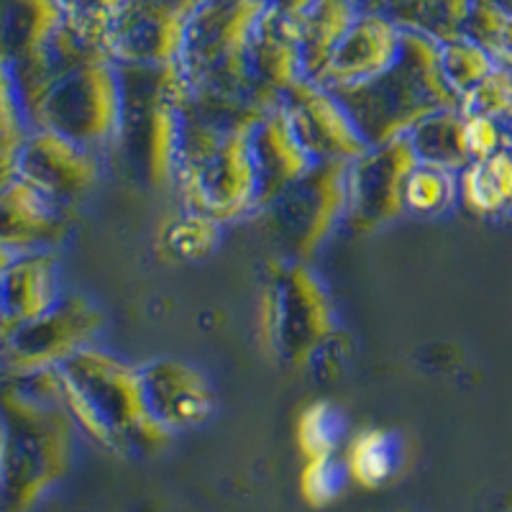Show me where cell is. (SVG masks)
<instances>
[{
    "label": "cell",
    "mask_w": 512,
    "mask_h": 512,
    "mask_svg": "<svg viewBox=\"0 0 512 512\" xmlns=\"http://www.w3.org/2000/svg\"><path fill=\"white\" fill-rule=\"evenodd\" d=\"M100 175L103 157L49 128H31L16 167V177L70 213L88 200Z\"/></svg>",
    "instance_id": "12"
},
{
    "label": "cell",
    "mask_w": 512,
    "mask_h": 512,
    "mask_svg": "<svg viewBox=\"0 0 512 512\" xmlns=\"http://www.w3.org/2000/svg\"><path fill=\"white\" fill-rule=\"evenodd\" d=\"M402 29L387 13L361 8L351 29L318 77L323 88H346L382 75L400 54Z\"/></svg>",
    "instance_id": "17"
},
{
    "label": "cell",
    "mask_w": 512,
    "mask_h": 512,
    "mask_svg": "<svg viewBox=\"0 0 512 512\" xmlns=\"http://www.w3.org/2000/svg\"><path fill=\"white\" fill-rule=\"evenodd\" d=\"M474 0H387L379 11L400 29L431 36L438 44L464 36L466 18Z\"/></svg>",
    "instance_id": "25"
},
{
    "label": "cell",
    "mask_w": 512,
    "mask_h": 512,
    "mask_svg": "<svg viewBox=\"0 0 512 512\" xmlns=\"http://www.w3.org/2000/svg\"><path fill=\"white\" fill-rule=\"evenodd\" d=\"M264 8L267 0H208L190 18L180 57L190 90L256 93L249 80V49Z\"/></svg>",
    "instance_id": "7"
},
{
    "label": "cell",
    "mask_w": 512,
    "mask_h": 512,
    "mask_svg": "<svg viewBox=\"0 0 512 512\" xmlns=\"http://www.w3.org/2000/svg\"><path fill=\"white\" fill-rule=\"evenodd\" d=\"M305 77L303 54H300V26L264 8L256 21L249 49V80L256 93L282 103V95Z\"/></svg>",
    "instance_id": "20"
},
{
    "label": "cell",
    "mask_w": 512,
    "mask_h": 512,
    "mask_svg": "<svg viewBox=\"0 0 512 512\" xmlns=\"http://www.w3.org/2000/svg\"><path fill=\"white\" fill-rule=\"evenodd\" d=\"M67 24L57 0H0V62L18 67Z\"/></svg>",
    "instance_id": "21"
},
{
    "label": "cell",
    "mask_w": 512,
    "mask_h": 512,
    "mask_svg": "<svg viewBox=\"0 0 512 512\" xmlns=\"http://www.w3.org/2000/svg\"><path fill=\"white\" fill-rule=\"evenodd\" d=\"M459 205L477 218H512V149L461 169Z\"/></svg>",
    "instance_id": "22"
},
{
    "label": "cell",
    "mask_w": 512,
    "mask_h": 512,
    "mask_svg": "<svg viewBox=\"0 0 512 512\" xmlns=\"http://www.w3.org/2000/svg\"><path fill=\"white\" fill-rule=\"evenodd\" d=\"M464 116V113H461ZM464 131H466V149H469V159H487L502 149V131L500 121L484 116H464Z\"/></svg>",
    "instance_id": "36"
},
{
    "label": "cell",
    "mask_w": 512,
    "mask_h": 512,
    "mask_svg": "<svg viewBox=\"0 0 512 512\" xmlns=\"http://www.w3.org/2000/svg\"><path fill=\"white\" fill-rule=\"evenodd\" d=\"M282 108L313 162H354L369 149L344 103L308 77L282 95Z\"/></svg>",
    "instance_id": "13"
},
{
    "label": "cell",
    "mask_w": 512,
    "mask_h": 512,
    "mask_svg": "<svg viewBox=\"0 0 512 512\" xmlns=\"http://www.w3.org/2000/svg\"><path fill=\"white\" fill-rule=\"evenodd\" d=\"M251 152H254L256 177H259V208L256 216L269 203L290 190L300 177L313 167V157L297 139L290 116L282 103L256 123L251 131Z\"/></svg>",
    "instance_id": "18"
},
{
    "label": "cell",
    "mask_w": 512,
    "mask_h": 512,
    "mask_svg": "<svg viewBox=\"0 0 512 512\" xmlns=\"http://www.w3.org/2000/svg\"><path fill=\"white\" fill-rule=\"evenodd\" d=\"M121 77V134L113 157L139 185L175 187L190 85L180 62L116 64Z\"/></svg>",
    "instance_id": "3"
},
{
    "label": "cell",
    "mask_w": 512,
    "mask_h": 512,
    "mask_svg": "<svg viewBox=\"0 0 512 512\" xmlns=\"http://www.w3.org/2000/svg\"><path fill=\"white\" fill-rule=\"evenodd\" d=\"M384 3H387V0H369L367 8H369V11H379V8H382Z\"/></svg>",
    "instance_id": "41"
},
{
    "label": "cell",
    "mask_w": 512,
    "mask_h": 512,
    "mask_svg": "<svg viewBox=\"0 0 512 512\" xmlns=\"http://www.w3.org/2000/svg\"><path fill=\"white\" fill-rule=\"evenodd\" d=\"M459 203V175L448 169L418 164L405 185V208L420 218L443 216Z\"/></svg>",
    "instance_id": "29"
},
{
    "label": "cell",
    "mask_w": 512,
    "mask_h": 512,
    "mask_svg": "<svg viewBox=\"0 0 512 512\" xmlns=\"http://www.w3.org/2000/svg\"><path fill=\"white\" fill-rule=\"evenodd\" d=\"M354 3H356V6H359V8H367L369 0H354Z\"/></svg>",
    "instance_id": "42"
},
{
    "label": "cell",
    "mask_w": 512,
    "mask_h": 512,
    "mask_svg": "<svg viewBox=\"0 0 512 512\" xmlns=\"http://www.w3.org/2000/svg\"><path fill=\"white\" fill-rule=\"evenodd\" d=\"M190 18L164 8L126 0L105 36V52L116 64L180 62Z\"/></svg>",
    "instance_id": "15"
},
{
    "label": "cell",
    "mask_w": 512,
    "mask_h": 512,
    "mask_svg": "<svg viewBox=\"0 0 512 512\" xmlns=\"http://www.w3.org/2000/svg\"><path fill=\"white\" fill-rule=\"evenodd\" d=\"M29 134L31 121L18 93L16 77L6 62H0V187L16 177L18 157Z\"/></svg>",
    "instance_id": "28"
},
{
    "label": "cell",
    "mask_w": 512,
    "mask_h": 512,
    "mask_svg": "<svg viewBox=\"0 0 512 512\" xmlns=\"http://www.w3.org/2000/svg\"><path fill=\"white\" fill-rule=\"evenodd\" d=\"M175 190L182 208L198 210L218 223L256 216L259 177L251 131L213 126L185 108Z\"/></svg>",
    "instance_id": "5"
},
{
    "label": "cell",
    "mask_w": 512,
    "mask_h": 512,
    "mask_svg": "<svg viewBox=\"0 0 512 512\" xmlns=\"http://www.w3.org/2000/svg\"><path fill=\"white\" fill-rule=\"evenodd\" d=\"M77 425L49 372L0 379V512H29L70 472Z\"/></svg>",
    "instance_id": "2"
},
{
    "label": "cell",
    "mask_w": 512,
    "mask_h": 512,
    "mask_svg": "<svg viewBox=\"0 0 512 512\" xmlns=\"http://www.w3.org/2000/svg\"><path fill=\"white\" fill-rule=\"evenodd\" d=\"M62 292L57 251H24L8 256L0 272V305L6 336L13 328L47 313Z\"/></svg>",
    "instance_id": "19"
},
{
    "label": "cell",
    "mask_w": 512,
    "mask_h": 512,
    "mask_svg": "<svg viewBox=\"0 0 512 512\" xmlns=\"http://www.w3.org/2000/svg\"><path fill=\"white\" fill-rule=\"evenodd\" d=\"M221 228L216 218L198 213V210L182 208L180 216L169 218L159 231V251L175 262H198L218 249L221 244Z\"/></svg>",
    "instance_id": "27"
},
{
    "label": "cell",
    "mask_w": 512,
    "mask_h": 512,
    "mask_svg": "<svg viewBox=\"0 0 512 512\" xmlns=\"http://www.w3.org/2000/svg\"><path fill=\"white\" fill-rule=\"evenodd\" d=\"M336 336V308L313 267L274 256L259 297V338L269 359L287 369H308Z\"/></svg>",
    "instance_id": "6"
},
{
    "label": "cell",
    "mask_w": 512,
    "mask_h": 512,
    "mask_svg": "<svg viewBox=\"0 0 512 512\" xmlns=\"http://www.w3.org/2000/svg\"><path fill=\"white\" fill-rule=\"evenodd\" d=\"M139 372L149 410L172 436L200 428L216 413V390L190 361L154 359L139 364Z\"/></svg>",
    "instance_id": "14"
},
{
    "label": "cell",
    "mask_w": 512,
    "mask_h": 512,
    "mask_svg": "<svg viewBox=\"0 0 512 512\" xmlns=\"http://www.w3.org/2000/svg\"><path fill=\"white\" fill-rule=\"evenodd\" d=\"M420 159L410 136H397L369 146L349 167V210L344 228L354 236H372L400 221L405 208V185Z\"/></svg>",
    "instance_id": "11"
},
{
    "label": "cell",
    "mask_w": 512,
    "mask_h": 512,
    "mask_svg": "<svg viewBox=\"0 0 512 512\" xmlns=\"http://www.w3.org/2000/svg\"><path fill=\"white\" fill-rule=\"evenodd\" d=\"M459 111L464 116H484L495 121L512 116V70L497 64L482 82L461 95Z\"/></svg>",
    "instance_id": "33"
},
{
    "label": "cell",
    "mask_w": 512,
    "mask_h": 512,
    "mask_svg": "<svg viewBox=\"0 0 512 512\" xmlns=\"http://www.w3.org/2000/svg\"><path fill=\"white\" fill-rule=\"evenodd\" d=\"M349 482L351 474L346 461L331 454L308 459V464L303 469V477H300V489H303V497L308 505L326 507L341 497V492H344Z\"/></svg>",
    "instance_id": "34"
},
{
    "label": "cell",
    "mask_w": 512,
    "mask_h": 512,
    "mask_svg": "<svg viewBox=\"0 0 512 512\" xmlns=\"http://www.w3.org/2000/svg\"><path fill=\"white\" fill-rule=\"evenodd\" d=\"M64 16L75 29L88 34L105 49V36L111 31L113 21L123 11L126 0H57Z\"/></svg>",
    "instance_id": "35"
},
{
    "label": "cell",
    "mask_w": 512,
    "mask_h": 512,
    "mask_svg": "<svg viewBox=\"0 0 512 512\" xmlns=\"http://www.w3.org/2000/svg\"><path fill=\"white\" fill-rule=\"evenodd\" d=\"M75 213L44 198L36 187L13 177L0 187V251H57L72 231Z\"/></svg>",
    "instance_id": "16"
},
{
    "label": "cell",
    "mask_w": 512,
    "mask_h": 512,
    "mask_svg": "<svg viewBox=\"0 0 512 512\" xmlns=\"http://www.w3.org/2000/svg\"><path fill=\"white\" fill-rule=\"evenodd\" d=\"M502 131V149H512V116H507L505 121H500Z\"/></svg>",
    "instance_id": "38"
},
{
    "label": "cell",
    "mask_w": 512,
    "mask_h": 512,
    "mask_svg": "<svg viewBox=\"0 0 512 512\" xmlns=\"http://www.w3.org/2000/svg\"><path fill=\"white\" fill-rule=\"evenodd\" d=\"M351 162H315L290 190L259 213L280 256L310 262L338 228L349 210Z\"/></svg>",
    "instance_id": "9"
},
{
    "label": "cell",
    "mask_w": 512,
    "mask_h": 512,
    "mask_svg": "<svg viewBox=\"0 0 512 512\" xmlns=\"http://www.w3.org/2000/svg\"><path fill=\"white\" fill-rule=\"evenodd\" d=\"M408 136L413 141L420 164H431V167H441L459 175L461 169L472 162L469 149H466L464 116L459 108H446V111L423 118Z\"/></svg>",
    "instance_id": "24"
},
{
    "label": "cell",
    "mask_w": 512,
    "mask_h": 512,
    "mask_svg": "<svg viewBox=\"0 0 512 512\" xmlns=\"http://www.w3.org/2000/svg\"><path fill=\"white\" fill-rule=\"evenodd\" d=\"M139 3H149V6L164 8V11H172L182 18H192L208 0H139Z\"/></svg>",
    "instance_id": "37"
},
{
    "label": "cell",
    "mask_w": 512,
    "mask_h": 512,
    "mask_svg": "<svg viewBox=\"0 0 512 512\" xmlns=\"http://www.w3.org/2000/svg\"><path fill=\"white\" fill-rule=\"evenodd\" d=\"M464 36L487 49L497 64L512 70V16L502 13L487 0H474L466 18Z\"/></svg>",
    "instance_id": "32"
},
{
    "label": "cell",
    "mask_w": 512,
    "mask_h": 512,
    "mask_svg": "<svg viewBox=\"0 0 512 512\" xmlns=\"http://www.w3.org/2000/svg\"><path fill=\"white\" fill-rule=\"evenodd\" d=\"M351 482L361 487H382L390 482L402 466V443L392 431H361L349 443L344 456Z\"/></svg>",
    "instance_id": "26"
},
{
    "label": "cell",
    "mask_w": 512,
    "mask_h": 512,
    "mask_svg": "<svg viewBox=\"0 0 512 512\" xmlns=\"http://www.w3.org/2000/svg\"><path fill=\"white\" fill-rule=\"evenodd\" d=\"M121 113L118 67L111 57H100L54 82L31 113V128H49L98 157H113Z\"/></svg>",
    "instance_id": "8"
},
{
    "label": "cell",
    "mask_w": 512,
    "mask_h": 512,
    "mask_svg": "<svg viewBox=\"0 0 512 512\" xmlns=\"http://www.w3.org/2000/svg\"><path fill=\"white\" fill-rule=\"evenodd\" d=\"M487 3H492L495 8H500V11L507 13V16H512V0H487Z\"/></svg>",
    "instance_id": "40"
},
{
    "label": "cell",
    "mask_w": 512,
    "mask_h": 512,
    "mask_svg": "<svg viewBox=\"0 0 512 512\" xmlns=\"http://www.w3.org/2000/svg\"><path fill=\"white\" fill-rule=\"evenodd\" d=\"M438 49H441L443 75H446L451 90L459 95V100L461 95L469 93L477 82H482L497 67L495 57L484 47H479L477 41L469 39V36L441 41Z\"/></svg>",
    "instance_id": "30"
},
{
    "label": "cell",
    "mask_w": 512,
    "mask_h": 512,
    "mask_svg": "<svg viewBox=\"0 0 512 512\" xmlns=\"http://www.w3.org/2000/svg\"><path fill=\"white\" fill-rule=\"evenodd\" d=\"M49 377L77 431L111 454L152 456L175 438L149 410L139 364L103 346H85Z\"/></svg>",
    "instance_id": "1"
},
{
    "label": "cell",
    "mask_w": 512,
    "mask_h": 512,
    "mask_svg": "<svg viewBox=\"0 0 512 512\" xmlns=\"http://www.w3.org/2000/svg\"><path fill=\"white\" fill-rule=\"evenodd\" d=\"M359 11L354 0H315L310 6L300 24V54L308 80L318 82Z\"/></svg>",
    "instance_id": "23"
},
{
    "label": "cell",
    "mask_w": 512,
    "mask_h": 512,
    "mask_svg": "<svg viewBox=\"0 0 512 512\" xmlns=\"http://www.w3.org/2000/svg\"><path fill=\"white\" fill-rule=\"evenodd\" d=\"M344 103L369 146L408 136L423 118L446 108H459L441 70L438 41L402 29L400 54L390 70L359 85L328 88Z\"/></svg>",
    "instance_id": "4"
},
{
    "label": "cell",
    "mask_w": 512,
    "mask_h": 512,
    "mask_svg": "<svg viewBox=\"0 0 512 512\" xmlns=\"http://www.w3.org/2000/svg\"><path fill=\"white\" fill-rule=\"evenodd\" d=\"M103 331L105 313L93 297L64 290L47 313L0 341V379L49 372L85 346L98 344Z\"/></svg>",
    "instance_id": "10"
},
{
    "label": "cell",
    "mask_w": 512,
    "mask_h": 512,
    "mask_svg": "<svg viewBox=\"0 0 512 512\" xmlns=\"http://www.w3.org/2000/svg\"><path fill=\"white\" fill-rule=\"evenodd\" d=\"M8 251H0V272H3V264H6L8 259ZM3 336H6V323H3V305H0V341H3Z\"/></svg>",
    "instance_id": "39"
},
{
    "label": "cell",
    "mask_w": 512,
    "mask_h": 512,
    "mask_svg": "<svg viewBox=\"0 0 512 512\" xmlns=\"http://www.w3.org/2000/svg\"><path fill=\"white\" fill-rule=\"evenodd\" d=\"M346 418L344 413L328 400L313 402L303 410L297 420V443L308 459L336 454L338 446L344 443Z\"/></svg>",
    "instance_id": "31"
}]
</instances>
